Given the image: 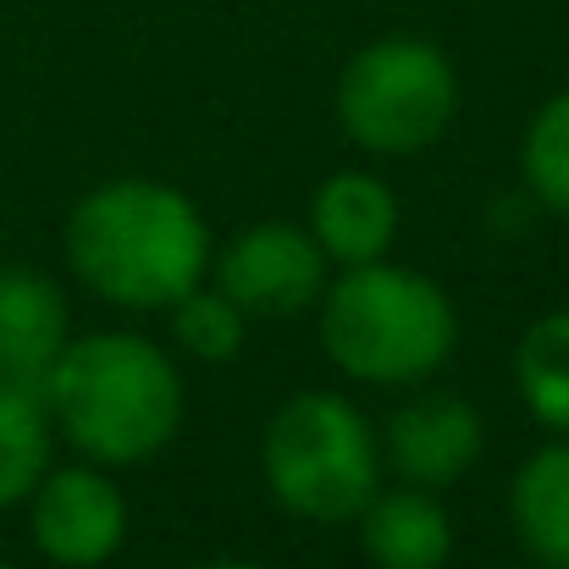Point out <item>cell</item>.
I'll list each match as a JSON object with an SVG mask.
<instances>
[{
    "label": "cell",
    "instance_id": "1",
    "mask_svg": "<svg viewBox=\"0 0 569 569\" xmlns=\"http://www.w3.org/2000/svg\"><path fill=\"white\" fill-rule=\"evenodd\" d=\"M67 266L106 305L172 310L189 288L204 282L210 232L189 193L150 178H122L72 204Z\"/></svg>",
    "mask_w": 569,
    "mask_h": 569
},
{
    "label": "cell",
    "instance_id": "2",
    "mask_svg": "<svg viewBox=\"0 0 569 569\" xmlns=\"http://www.w3.org/2000/svg\"><path fill=\"white\" fill-rule=\"evenodd\" d=\"M44 409L94 465H139L161 453L183 420V381L167 349L133 332L72 338L44 377Z\"/></svg>",
    "mask_w": 569,
    "mask_h": 569
},
{
    "label": "cell",
    "instance_id": "3",
    "mask_svg": "<svg viewBox=\"0 0 569 569\" xmlns=\"http://www.w3.org/2000/svg\"><path fill=\"white\" fill-rule=\"evenodd\" d=\"M459 321L448 293L403 266L366 260L321 293V349L355 381L409 387L453 355Z\"/></svg>",
    "mask_w": 569,
    "mask_h": 569
},
{
    "label": "cell",
    "instance_id": "4",
    "mask_svg": "<svg viewBox=\"0 0 569 569\" xmlns=\"http://www.w3.org/2000/svg\"><path fill=\"white\" fill-rule=\"evenodd\" d=\"M277 503L316 526L360 520L381 492V448L371 420L343 392H293L260 442Z\"/></svg>",
    "mask_w": 569,
    "mask_h": 569
},
{
    "label": "cell",
    "instance_id": "5",
    "mask_svg": "<svg viewBox=\"0 0 569 569\" xmlns=\"http://www.w3.org/2000/svg\"><path fill=\"white\" fill-rule=\"evenodd\" d=\"M459 111L453 61L426 39H377L338 78V122L371 156L431 150Z\"/></svg>",
    "mask_w": 569,
    "mask_h": 569
},
{
    "label": "cell",
    "instance_id": "6",
    "mask_svg": "<svg viewBox=\"0 0 569 569\" xmlns=\"http://www.w3.org/2000/svg\"><path fill=\"white\" fill-rule=\"evenodd\" d=\"M216 288L243 316H299L327 293V254L305 227L260 221L216 254Z\"/></svg>",
    "mask_w": 569,
    "mask_h": 569
},
{
    "label": "cell",
    "instance_id": "7",
    "mask_svg": "<svg viewBox=\"0 0 569 569\" xmlns=\"http://www.w3.org/2000/svg\"><path fill=\"white\" fill-rule=\"evenodd\" d=\"M33 498V548L61 569H100L128 537V498L94 465L44 470Z\"/></svg>",
    "mask_w": 569,
    "mask_h": 569
},
{
    "label": "cell",
    "instance_id": "8",
    "mask_svg": "<svg viewBox=\"0 0 569 569\" xmlns=\"http://www.w3.org/2000/svg\"><path fill=\"white\" fill-rule=\"evenodd\" d=\"M387 453L409 487H453L481 459V415L453 392L409 398L387 426Z\"/></svg>",
    "mask_w": 569,
    "mask_h": 569
},
{
    "label": "cell",
    "instance_id": "9",
    "mask_svg": "<svg viewBox=\"0 0 569 569\" xmlns=\"http://www.w3.org/2000/svg\"><path fill=\"white\" fill-rule=\"evenodd\" d=\"M67 343H72L67 293L44 271L6 266L0 271V381L44 392V377Z\"/></svg>",
    "mask_w": 569,
    "mask_h": 569
},
{
    "label": "cell",
    "instance_id": "10",
    "mask_svg": "<svg viewBox=\"0 0 569 569\" xmlns=\"http://www.w3.org/2000/svg\"><path fill=\"white\" fill-rule=\"evenodd\" d=\"M310 238L338 266L387 260V243L398 238V199L371 172H338L310 199Z\"/></svg>",
    "mask_w": 569,
    "mask_h": 569
},
{
    "label": "cell",
    "instance_id": "11",
    "mask_svg": "<svg viewBox=\"0 0 569 569\" xmlns=\"http://www.w3.org/2000/svg\"><path fill=\"white\" fill-rule=\"evenodd\" d=\"M360 542L377 569H442L453 553V526L431 487H398L360 509Z\"/></svg>",
    "mask_w": 569,
    "mask_h": 569
},
{
    "label": "cell",
    "instance_id": "12",
    "mask_svg": "<svg viewBox=\"0 0 569 569\" xmlns=\"http://www.w3.org/2000/svg\"><path fill=\"white\" fill-rule=\"evenodd\" d=\"M509 503L526 553L548 569H569V442H553L526 459Z\"/></svg>",
    "mask_w": 569,
    "mask_h": 569
},
{
    "label": "cell",
    "instance_id": "13",
    "mask_svg": "<svg viewBox=\"0 0 569 569\" xmlns=\"http://www.w3.org/2000/svg\"><path fill=\"white\" fill-rule=\"evenodd\" d=\"M50 470V409L44 392L0 381V509L22 503Z\"/></svg>",
    "mask_w": 569,
    "mask_h": 569
},
{
    "label": "cell",
    "instance_id": "14",
    "mask_svg": "<svg viewBox=\"0 0 569 569\" xmlns=\"http://www.w3.org/2000/svg\"><path fill=\"white\" fill-rule=\"evenodd\" d=\"M515 381H520L526 409L548 431L569 437V310L542 316L520 338V349H515Z\"/></svg>",
    "mask_w": 569,
    "mask_h": 569
},
{
    "label": "cell",
    "instance_id": "15",
    "mask_svg": "<svg viewBox=\"0 0 569 569\" xmlns=\"http://www.w3.org/2000/svg\"><path fill=\"white\" fill-rule=\"evenodd\" d=\"M243 327H249V316L221 288H204V282L189 288L172 305V338H178V349H189L193 360H210V366H221V360H232L243 349Z\"/></svg>",
    "mask_w": 569,
    "mask_h": 569
},
{
    "label": "cell",
    "instance_id": "16",
    "mask_svg": "<svg viewBox=\"0 0 569 569\" xmlns=\"http://www.w3.org/2000/svg\"><path fill=\"white\" fill-rule=\"evenodd\" d=\"M526 183L531 193L569 216V89L553 94L537 117H531V133H526Z\"/></svg>",
    "mask_w": 569,
    "mask_h": 569
},
{
    "label": "cell",
    "instance_id": "17",
    "mask_svg": "<svg viewBox=\"0 0 569 569\" xmlns=\"http://www.w3.org/2000/svg\"><path fill=\"white\" fill-rule=\"evenodd\" d=\"M199 569H260V565H243V559H216V565H199Z\"/></svg>",
    "mask_w": 569,
    "mask_h": 569
},
{
    "label": "cell",
    "instance_id": "18",
    "mask_svg": "<svg viewBox=\"0 0 569 569\" xmlns=\"http://www.w3.org/2000/svg\"><path fill=\"white\" fill-rule=\"evenodd\" d=\"M0 569H17V565H11V559H0Z\"/></svg>",
    "mask_w": 569,
    "mask_h": 569
},
{
    "label": "cell",
    "instance_id": "19",
    "mask_svg": "<svg viewBox=\"0 0 569 569\" xmlns=\"http://www.w3.org/2000/svg\"><path fill=\"white\" fill-rule=\"evenodd\" d=\"M498 569H520V565H498Z\"/></svg>",
    "mask_w": 569,
    "mask_h": 569
}]
</instances>
